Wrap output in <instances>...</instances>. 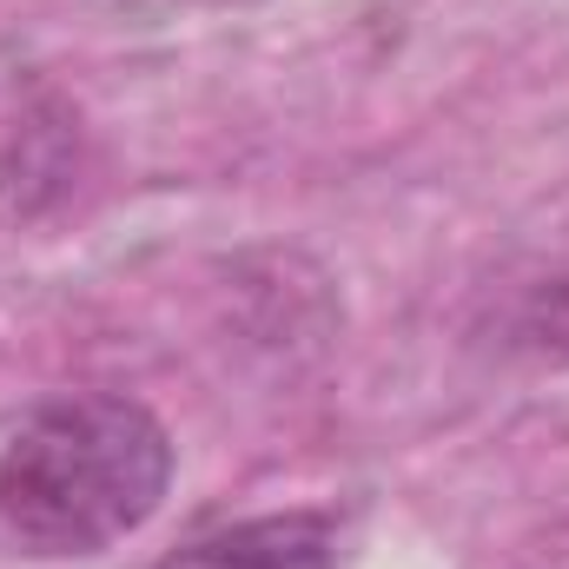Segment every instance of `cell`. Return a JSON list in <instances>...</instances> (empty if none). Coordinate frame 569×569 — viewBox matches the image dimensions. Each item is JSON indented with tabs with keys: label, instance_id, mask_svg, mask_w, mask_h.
Listing matches in <instances>:
<instances>
[{
	"label": "cell",
	"instance_id": "7a4b0ae2",
	"mask_svg": "<svg viewBox=\"0 0 569 569\" xmlns=\"http://www.w3.org/2000/svg\"><path fill=\"white\" fill-rule=\"evenodd\" d=\"M152 569H338V517H325V510L246 517V523L179 543Z\"/></svg>",
	"mask_w": 569,
	"mask_h": 569
},
{
	"label": "cell",
	"instance_id": "6da1fadb",
	"mask_svg": "<svg viewBox=\"0 0 569 569\" xmlns=\"http://www.w3.org/2000/svg\"><path fill=\"white\" fill-rule=\"evenodd\" d=\"M166 483L172 437L140 398H47L0 443V530L27 557H100L152 523Z\"/></svg>",
	"mask_w": 569,
	"mask_h": 569
}]
</instances>
